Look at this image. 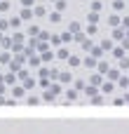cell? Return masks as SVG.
I'll return each instance as SVG.
<instances>
[{"label":"cell","mask_w":129,"mask_h":134,"mask_svg":"<svg viewBox=\"0 0 129 134\" xmlns=\"http://www.w3.org/2000/svg\"><path fill=\"white\" fill-rule=\"evenodd\" d=\"M56 9H59V12L66 9V0H56Z\"/></svg>","instance_id":"cell-18"},{"label":"cell","mask_w":129,"mask_h":134,"mask_svg":"<svg viewBox=\"0 0 129 134\" xmlns=\"http://www.w3.org/2000/svg\"><path fill=\"white\" fill-rule=\"evenodd\" d=\"M28 33L35 38V35H40V28H38V26H31V28H28Z\"/></svg>","instance_id":"cell-14"},{"label":"cell","mask_w":129,"mask_h":134,"mask_svg":"<svg viewBox=\"0 0 129 134\" xmlns=\"http://www.w3.org/2000/svg\"><path fill=\"white\" fill-rule=\"evenodd\" d=\"M42 101H47V104H54V94H52V92L47 90V92L42 94Z\"/></svg>","instance_id":"cell-9"},{"label":"cell","mask_w":129,"mask_h":134,"mask_svg":"<svg viewBox=\"0 0 129 134\" xmlns=\"http://www.w3.org/2000/svg\"><path fill=\"white\" fill-rule=\"evenodd\" d=\"M92 104H103V97H96V94H94V97H92Z\"/></svg>","instance_id":"cell-25"},{"label":"cell","mask_w":129,"mask_h":134,"mask_svg":"<svg viewBox=\"0 0 129 134\" xmlns=\"http://www.w3.org/2000/svg\"><path fill=\"white\" fill-rule=\"evenodd\" d=\"M33 85H35V80H33V78H28V80H24V87H26V90H31Z\"/></svg>","instance_id":"cell-16"},{"label":"cell","mask_w":129,"mask_h":134,"mask_svg":"<svg viewBox=\"0 0 129 134\" xmlns=\"http://www.w3.org/2000/svg\"><path fill=\"white\" fill-rule=\"evenodd\" d=\"M9 28V21H0V31H7Z\"/></svg>","instance_id":"cell-30"},{"label":"cell","mask_w":129,"mask_h":134,"mask_svg":"<svg viewBox=\"0 0 129 134\" xmlns=\"http://www.w3.org/2000/svg\"><path fill=\"white\" fill-rule=\"evenodd\" d=\"M16 78H19V75H14V73H7V75H5V82H7V85H16Z\"/></svg>","instance_id":"cell-6"},{"label":"cell","mask_w":129,"mask_h":134,"mask_svg":"<svg viewBox=\"0 0 129 134\" xmlns=\"http://www.w3.org/2000/svg\"><path fill=\"white\" fill-rule=\"evenodd\" d=\"M101 92H103V94H110V92H113V85H110V82L101 85Z\"/></svg>","instance_id":"cell-13"},{"label":"cell","mask_w":129,"mask_h":134,"mask_svg":"<svg viewBox=\"0 0 129 134\" xmlns=\"http://www.w3.org/2000/svg\"><path fill=\"white\" fill-rule=\"evenodd\" d=\"M26 101H28V104H31V106H38V104H40V99H38V97H28V99H26Z\"/></svg>","instance_id":"cell-17"},{"label":"cell","mask_w":129,"mask_h":134,"mask_svg":"<svg viewBox=\"0 0 129 134\" xmlns=\"http://www.w3.org/2000/svg\"><path fill=\"white\" fill-rule=\"evenodd\" d=\"M68 28H71V33H73V35L82 31V26H80V21H71V24H68Z\"/></svg>","instance_id":"cell-4"},{"label":"cell","mask_w":129,"mask_h":134,"mask_svg":"<svg viewBox=\"0 0 129 134\" xmlns=\"http://www.w3.org/2000/svg\"><path fill=\"white\" fill-rule=\"evenodd\" d=\"M9 9V2H0V12H7Z\"/></svg>","instance_id":"cell-29"},{"label":"cell","mask_w":129,"mask_h":134,"mask_svg":"<svg viewBox=\"0 0 129 134\" xmlns=\"http://www.w3.org/2000/svg\"><path fill=\"white\" fill-rule=\"evenodd\" d=\"M33 12H35V16H45V14H47V9H45L42 5H38V7H33Z\"/></svg>","instance_id":"cell-8"},{"label":"cell","mask_w":129,"mask_h":134,"mask_svg":"<svg viewBox=\"0 0 129 134\" xmlns=\"http://www.w3.org/2000/svg\"><path fill=\"white\" fill-rule=\"evenodd\" d=\"M0 61H2V64H12V59H9V54H2V57H0Z\"/></svg>","instance_id":"cell-23"},{"label":"cell","mask_w":129,"mask_h":134,"mask_svg":"<svg viewBox=\"0 0 129 134\" xmlns=\"http://www.w3.org/2000/svg\"><path fill=\"white\" fill-rule=\"evenodd\" d=\"M85 92H87V97H94L96 94V87H85Z\"/></svg>","instance_id":"cell-22"},{"label":"cell","mask_w":129,"mask_h":134,"mask_svg":"<svg viewBox=\"0 0 129 134\" xmlns=\"http://www.w3.org/2000/svg\"><path fill=\"white\" fill-rule=\"evenodd\" d=\"M59 82H61V85H68V82H73V75H71V71H63V73H59Z\"/></svg>","instance_id":"cell-1"},{"label":"cell","mask_w":129,"mask_h":134,"mask_svg":"<svg viewBox=\"0 0 129 134\" xmlns=\"http://www.w3.org/2000/svg\"><path fill=\"white\" fill-rule=\"evenodd\" d=\"M2 104H7V101H5V99H2V94H0V106H2Z\"/></svg>","instance_id":"cell-32"},{"label":"cell","mask_w":129,"mask_h":134,"mask_svg":"<svg viewBox=\"0 0 129 134\" xmlns=\"http://www.w3.org/2000/svg\"><path fill=\"white\" fill-rule=\"evenodd\" d=\"M21 5H24V7H31V5H33V0H21Z\"/></svg>","instance_id":"cell-31"},{"label":"cell","mask_w":129,"mask_h":134,"mask_svg":"<svg viewBox=\"0 0 129 134\" xmlns=\"http://www.w3.org/2000/svg\"><path fill=\"white\" fill-rule=\"evenodd\" d=\"M0 82H5V78H2V75H0Z\"/></svg>","instance_id":"cell-33"},{"label":"cell","mask_w":129,"mask_h":134,"mask_svg":"<svg viewBox=\"0 0 129 134\" xmlns=\"http://www.w3.org/2000/svg\"><path fill=\"white\" fill-rule=\"evenodd\" d=\"M47 75H49V68L42 66V68H40V78H47Z\"/></svg>","instance_id":"cell-24"},{"label":"cell","mask_w":129,"mask_h":134,"mask_svg":"<svg viewBox=\"0 0 129 134\" xmlns=\"http://www.w3.org/2000/svg\"><path fill=\"white\" fill-rule=\"evenodd\" d=\"M61 40H66V42H71V40H73V33H71V31H66V33L61 35Z\"/></svg>","instance_id":"cell-15"},{"label":"cell","mask_w":129,"mask_h":134,"mask_svg":"<svg viewBox=\"0 0 129 134\" xmlns=\"http://www.w3.org/2000/svg\"><path fill=\"white\" fill-rule=\"evenodd\" d=\"M24 85H12V97H24Z\"/></svg>","instance_id":"cell-3"},{"label":"cell","mask_w":129,"mask_h":134,"mask_svg":"<svg viewBox=\"0 0 129 134\" xmlns=\"http://www.w3.org/2000/svg\"><path fill=\"white\" fill-rule=\"evenodd\" d=\"M87 85H85V80H75V90H85Z\"/></svg>","instance_id":"cell-21"},{"label":"cell","mask_w":129,"mask_h":134,"mask_svg":"<svg viewBox=\"0 0 129 134\" xmlns=\"http://www.w3.org/2000/svg\"><path fill=\"white\" fill-rule=\"evenodd\" d=\"M101 9V2H92V12H99Z\"/></svg>","instance_id":"cell-26"},{"label":"cell","mask_w":129,"mask_h":134,"mask_svg":"<svg viewBox=\"0 0 129 134\" xmlns=\"http://www.w3.org/2000/svg\"><path fill=\"white\" fill-rule=\"evenodd\" d=\"M19 16H21V19H24V21H28V19H31V16H35V12H33V9H31V7H24V9H21V14H19Z\"/></svg>","instance_id":"cell-2"},{"label":"cell","mask_w":129,"mask_h":134,"mask_svg":"<svg viewBox=\"0 0 129 134\" xmlns=\"http://www.w3.org/2000/svg\"><path fill=\"white\" fill-rule=\"evenodd\" d=\"M56 57H59V59H68L71 54H68V49H66V47H61V49L56 52Z\"/></svg>","instance_id":"cell-10"},{"label":"cell","mask_w":129,"mask_h":134,"mask_svg":"<svg viewBox=\"0 0 129 134\" xmlns=\"http://www.w3.org/2000/svg\"><path fill=\"white\" fill-rule=\"evenodd\" d=\"M68 61H71V66H80V59L78 57H68Z\"/></svg>","instance_id":"cell-20"},{"label":"cell","mask_w":129,"mask_h":134,"mask_svg":"<svg viewBox=\"0 0 129 134\" xmlns=\"http://www.w3.org/2000/svg\"><path fill=\"white\" fill-rule=\"evenodd\" d=\"M82 66H85V68H92V66H94V57H87V59L82 61Z\"/></svg>","instance_id":"cell-12"},{"label":"cell","mask_w":129,"mask_h":134,"mask_svg":"<svg viewBox=\"0 0 129 134\" xmlns=\"http://www.w3.org/2000/svg\"><path fill=\"white\" fill-rule=\"evenodd\" d=\"M52 57H54L52 52H42V61H52Z\"/></svg>","instance_id":"cell-19"},{"label":"cell","mask_w":129,"mask_h":134,"mask_svg":"<svg viewBox=\"0 0 129 134\" xmlns=\"http://www.w3.org/2000/svg\"><path fill=\"white\" fill-rule=\"evenodd\" d=\"M101 82V75H92V85H99Z\"/></svg>","instance_id":"cell-28"},{"label":"cell","mask_w":129,"mask_h":134,"mask_svg":"<svg viewBox=\"0 0 129 134\" xmlns=\"http://www.w3.org/2000/svg\"><path fill=\"white\" fill-rule=\"evenodd\" d=\"M19 80H28V71H21L19 73Z\"/></svg>","instance_id":"cell-27"},{"label":"cell","mask_w":129,"mask_h":134,"mask_svg":"<svg viewBox=\"0 0 129 134\" xmlns=\"http://www.w3.org/2000/svg\"><path fill=\"white\" fill-rule=\"evenodd\" d=\"M21 21H24L21 16H12V19H9V26H14V28H16V26H19Z\"/></svg>","instance_id":"cell-11"},{"label":"cell","mask_w":129,"mask_h":134,"mask_svg":"<svg viewBox=\"0 0 129 134\" xmlns=\"http://www.w3.org/2000/svg\"><path fill=\"white\" fill-rule=\"evenodd\" d=\"M66 99L68 101H75L78 99V90H66Z\"/></svg>","instance_id":"cell-7"},{"label":"cell","mask_w":129,"mask_h":134,"mask_svg":"<svg viewBox=\"0 0 129 134\" xmlns=\"http://www.w3.org/2000/svg\"><path fill=\"white\" fill-rule=\"evenodd\" d=\"M49 21H52V24H59V21H61V12H59V9L52 12V14H49Z\"/></svg>","instance_id":"cell-5"}]
</instances>
